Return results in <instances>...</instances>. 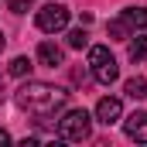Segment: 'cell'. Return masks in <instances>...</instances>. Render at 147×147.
<instances>
[{
  "label": "cell",
  "instance_id": "obj_1",
  "mask_svg": "<svg viewBox=\"0 0 147 147\" xmlns=\"http://www.w3.org/2000/svg\"><path fill=\"white\" fill-rule=\"evenodd\" d=\"M14 103L31 116H51L69 103V92L62 86H51V82H24L14 92Z\"/></svg>",
  "mask_w": 147,
  "mask_h": 147
},
{
  "label": "cell",
  "instance_id": "obj_2",
  "mask_svg": "<svg viewBox=\"0 0 147 147\" xmlns=\"http://www.w3.org/2000/svg\"><path fill=\"white\" fill-rule=\"evenodd\" d=\"M89 69H92V79L99 86H113L120 79V65H116V58L110 55L106 45H92L89 48Z\"/></svg>",
  "mask_w": 147,
  "mask_h": 147
},
{
  "label": "cell",
  "instance_id": "obj_3",
  "mask_svg": "<svg viewBox=\"0 0 147 147\" xmlns=\"http://www.w3.org/2000/svg\"><path fill=\"white\" fill-rule=\"evenodd\" d=\"M89 134H92V116L86 110H69L58 120V137H62V140L82 144V140H89Z\"/></svg>",
  "mask_w": 147,
  "mask_h": 147
},
{
  "label": "cell",
  "instance_id": "obj_4",
  "mask_svg": "<svg viewBox=\"0 0 147 147\" xmlns=\"http://www.w3.org/2000/svg\"><path fill=\"white\" fill-rule=\"evenodd\" d=\"M38 28L45 31V34H55V31H65L69 28V7H62V3H45L41 10H38Z\"/></svg>",
  "mask_w": 147,
  "mask_h": 147
},
{
  "label": "cell",
  "instance_id": "obj_5",
  "mask_svg": "<svg viewBox=\"0 0 147 147\" xmlns=\"http://www.w3.org/2000/svg\"><path fill=\"white\" fill-rule=\"evenodd\" d=\"M96 120H99L103 127L120 123V120H123V103H120L116 96H103V99L96 103Z\"/></svg>",
  "mask_w": 147,
  "mask_h": 147
},
{
  "label": "cell",
  "instance_id": "obj_6",
  "mask_svg": "<svg viewBox=\"0 0 147 147\" xmlns=\"http://www.w3.org/2000/svg\"><path fill=\"white\" fill-rule=\"evenodd\" d=\"M123 130H127V137H130V140L147 144V113H144V110H134L127 120H123Z\"/></svg>",
  "mask_w": 147,
  "mask_h": 147
},
{
  "label": "cell",
  "instance_id": "obj_7",
  "mask_svg": "<svg viewBox=\"0 0 147 147\" xmlns=\"http://www.w3.org/2000/svg\"><path fill=\"white\" fill-rule=\"evenodd\" d=\"M62 58H65V55H62V48H58L55 41H41V45H38V62H41V65H51V69H55V65H62Z\"/></svg>",
  "mask_w": 147,
  "mask_h": 147
},
{
  "label": "cell",
  "instance_id": "obj_8",
  "mask_svg": "<svg viewBox=\"0 0 147 147\" xmlns=\"http://www.w3.org/2000/svg\"><path fill=\"white\" fill-rule=\"evenodd\" d=\"M120 17H123V21H127L130 28H140V31L147 28V7H127V10H123Z\"/></svg>",
  "mask_w": 147,
  "mask_h": 147
},
{
  "label": "cell",
  "instance_id": "obj_9",
  "mask_svg": "<svg viewBox=\"0 0 147 147\" xmlns=\"http://www.w3.org/2000/svg\"><path fill=\"white\" fill-rule=\"evenodd\" d=\"M123 92H127L130 99H144V96H147V79H144V75H134V79H127Z\"/></svg>",
  "mask_w": 147,
  "mask_h": 147
},
{
  "label": "cell",
  "instance_id": "obj_10",
  "mask_svg": "<svg viewBox=\"0 0 147 147\" xmlns=\"http://www.w3.org/2000/svg\"><path fill=\"white\" fill-rule=\"evenodd\" d=\"M106 31H110V38H116V41H127L134 28H130L123 17H116V21H110V24H106Z\"/></svg>",
  "mask_w": 147,
  "mask_h": 147
},
{
  "label": "cell",
  "instance_id": "obj_11",
  "mask_svg": "<svg viewBox=\"0 0 147 147\" xmlns=\"http://www.w3.org/2000/svg\"><path fill=\"white\" fill-rule=\"evenodd\" d=\"M31 69H34V65H31V58H24V55H17V58L7 65V72L14 75V79H24V75L31 72Z\"/></svg>",
  "mask_w": 147,
  "mask_h": 147
},
{
  "label": "cell",
  "instance_id": "obj_12",
  "mask_svg": "<svg viewBox=\"0 0 147 147\" xmlns=\"http://www.w3.org/2000/svg\"><path fill=\"white\" fill-rule=\"evenodd\" d=\"M130 58H134V62H147V34L130 41Z\"/></svg>",
  "mask_w": 147,
  "mask_h": 147
},
{
  "label": "cell",
  "instance_id": "obj_13",
  "mask_svg": "<svg viewBox=\"0 0 147 147\" xmlns=\"http://www.w3.org/2000/svg\"><path fill=\"white\" fill-rule=\"evenodd\" d=\"M86 45H89V34H86V28H75V31H69V48L82 51Z\"/></svg>",
  "mask_w": 147,
  "mask_h": 147
},
{
  "label": "cell",
  "instance_id": "obj_14",
  "mask_svg": "<svg viewBox=\"0 0 147 147\" xmlns=\"http://www.w3.org/2000/svg\"><path fill=\"white\" fill-rule=\"evenodd\" d=\"M28 3L31 0H7V10L10 14H28Z\"/></svg>",
  "mask_w": 147,
  "mask_h": 147
},
{
  "label": "cell",
  "instance_id": "obj_15",
  "mask_svg": "<svg viewBox=\"0 0 147 147\" xmlns=\"http://www.w3.org/2000/svg\"><path fill=\"white\" fill-rule=\"evenodd\" d=\"M3 144H10V134H7V130L0 127V147H3Z\"/></svg>",
  "mask_w": 147,
  "mask_h": 147
},
{
  "label": "cell",
  "instance_id": "obj_16",
  "mask_svg": "<svg viewBox=\"0 0 147 147\" xmlns=\"http://www.w3.org/2000/svg\"><path fill=\"white\" fill-rule=\"evenodd\" d=\"M3 45H7V38H3V31H0V51H3Z\"/></svg>",
  "mask_w": 147,
  "mask_h": 147
}]
</instances>
